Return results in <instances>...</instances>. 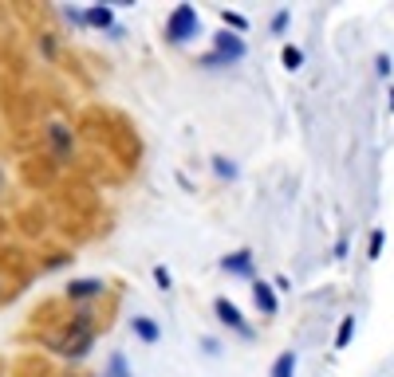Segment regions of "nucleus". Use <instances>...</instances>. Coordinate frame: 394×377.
I'll return each instance as SVG.
<instances>
[{
    "instance_id": "obj_11",
    "label": "nucleus",
    "mask_w": 394,
    "mask_h": 377,
    "mask_svg": "<svg viewBox=\"0 0 394 377\" xmlns=\"http://www.w3.org/2000/svg\"><path fill=\"white\" fill-rule=\"evenodd\" d=\"M351 334H355V315H343V319H339V334H335V350H347Z\"/></svg>"
},
{
    "instance_id": "obj_1",
    "label": "nucleus",
    "mask_w": 394,
    "mask_h": 377,
    "mask_svg": "<svg viewBox=\"0 0 394 377\" xmlns=\"http://www.w3.org/2000/svg\"><path fill=\"white\" fill-rule=\"evenodd\" d=\"M197 35H201V16H197V9L193 4H178V9L166 16V40H170L174 48H186Z\"/></svg>"
},
{
    "instance_id": "obj_13",
    "label": "nucleus",
    "mask_w": 394,
    "mask_h": 377,
    "mask_svg": "<svg viewBox=\"0 0 394 377\" xmlns=\"http://www.w3.org/2000/svg\"><path fill=\"white\" fill-rule=\"evenodd\" d=\"M280 63H284L288 71H296V67L304 63V51H300V48H292V43H284V51H280Z\"/></svg>"
},
{
    "instance_id": "obj_4",
    "label": "nucleus",
    "mask_w": 394,
    "mask_h": 377,
    "mask_svg": "<svg viewBox=\"0 0 394 377\" xmlns=\"http://www.w3.org/2000/svg\"><path fill=\"white\" fill-rule=\"evenodd\" d=\"M221 271H225V275L252 279V283H257V260H252V251H249V248H237V251H229V256L221 260Z\"/></svg>"
},
{
    "instance_id": "obj_3",
    "label": "nucleus",
    "mask_w": 394,
    "mask_h": 377,
    "mask_svg": "<svg viewBox=\"0 0 394 377\" xmlns=\"http://www.w3.org/2000/svg\"><path fill=\"white\" fill-rule=\"evenodd\" d=\"M213 315H217V322H225L229 330H237L240 338H252V327L245 322V315H240V307L233 299H213Z\"/></svg>"
},
{
    "instance_id": "obj_17",
    "label": "nucleus",
    "mask_w": 394,
    "mask_h": 377,
    "mask_svg": "<svg viewBox=\"0 0 394 377\" xmlns=\"http://www.w3.org/2000/svg\"><path fill=\"white\" fill-rule=\"evenodd\" d=\"M154 283H158V287H162V291H170V287H174V279H170V271H166V268H154Z\"/></svg>"
},
{
    "instance_id": "obj_5",
    "label": "nucleus",
    "mask_w": 394,
    "mask_h": 377,
    "mask_svg": "<svg viewBox=\"0 0 394 377\" xmlns=\"http://www.w3.org/2000/svg\"><path fill=\"white\" fill-rule=\"evenodd\" d=\"M252 302H257V310L265 315V319H272L276 310H280L276 287H272V283H265V279H257V283H252Z\"/></svg>"
},
{
    "instance_id": "obj_14",
    "label": "nucleus",
    "mask_w": 394,
    "mask_h": 377,
    "mask_svg": "<svg viewBox=\"0 0 394 377\" xmlns=\"http://www.w3.org/2000/svg\"><path fill=\"white\" fill-rule=\"evenodd\" d=\"M383 240H386V232H383V228H375V232H371V244H367L371 260H378V256H383Z\"/></svg>"
},
{
    "instance_id": "obj_7",
    "label": "nucleus",
    "mask_w": 394,
    "mask_h": 377,
    "mask_svg": "<svg viewBox=\"0 0 394 377\" xmlns=\"http://www.w3.org/2000/svg\"><path fill=\"white\" fill-rule=\"evenodd\" d=\"M130 330H134V334L142 338V342H150V346H154L158 338H162V327H158L154 319H146V315H138V319L130 322Z\"/></svg>"
},
{
    "instance_id": "obj_9",
    "label": "nucleus",
    "mask_w": 394,
    "mask_h": 377,
    "mask_svg": "<svg viewBox=\"0 0 394 377\" xmlns=\"http://www.w3.org/2000/svg\"><path fill=\"white\" fill-rule=\"evenodd\" d=\"M272 377H296V354L284 350L280 358L272 361Z\"/></svg>"
},
{
    "instance_id": "obj_8",
    "label": "nucleus",
    "mask_w": 394,
    "mask_h": 377,
    "mask_svg": "<svg viewBox=\"0 0 394 377\" xmlns=\"http://www.w3.org/2000/svg\"><path fill=\"white\" fill-rule=\"evenodd\" d=\"M87 24H91V28H115L111 4H91V9H87Z\"/></svg>"
},
{
    "instance_id": "obj_2",
    "label": "nucleus",
    "mask_w": 394,
    "mask_h": 377,
    "mask_svg": "<svg viewBox=\"0 0 394 377\" xmlns=\"http://www.w3.org/2000/svg\"><path fill=\"white\" fill-rule=\"evenodd\" d=\"M245 40H240L237 32H229V28H221V32L213 35V55L217 59H225V67H229V63H240V59H245Z\"/></svg>"
},
{
    "instance_id": "obj_16",
    "label": "nucleus",
    "mask_w": 394,
    "mask_h": 377,
    "mask_svg": "<svg viewBox=\"0 0 394 377\" xmlns=\"http://www.w3.org/2000/svg\"><path fill=\"white\" fill-rule=\"evenodd\" d=\"M375 71H378V75H390V71H394V63H390V55H383V51H378V55H375Z\"/></svg>"
},
{
    "instance_id": "obj_19",
    "label": "nucleus",
    "mask_w": 394,
    "mask_h": 377,
    "mask_svg": "<svg viewBox=\"0 0 394 377\" xmlns=\"http://www.w3.org/2000/svg\"><path fill=\"white\" fill-rule=\"evenodd\" d=\"M390 110H394V91H390Z\"/></svg>"
},
{
    "instance_id": "obj_15",
    "label": "nucleus",
    "mask_w": 394,
    "mask_h": 377,
    "mask_svg": "<svg viewBox=\"0 0 394 377\" xmlns=\"http://www.w3.org/2000/svg\"><path fill=\"white\" fill-rule=\"evenodd\" d=\"M107 373H111V377H130L127 358H122V354H115V358H111V366H107Z\"/></svg>"
},
{
    "instance_id": "obj_18",
    "label": "nucleus",
    "mask_w": 394,
    "mask_h": 377,
    "mask_svg": "<svg viewBox=\"0 0 394 377\" xmlns=\"http://www.w3.org/2000/svg\"><path fill=\"white\" fill-rule=\"evenodd\" d=\"M284 28H288V12H276V16H272V32L280 35Z\"/></svg>"
},
{
    "instance_id": "obj_10",
    "label": "nucleus",
    "mask_w": 394,
    "mask_h": 377,
    "mask_svg": "<svg viewBox=\"0 0 394 377\" xmlns=\"http://www.w3.org/2000/svg\"><path fill=\"white\" fill-rule=\"evenodd\" d=\"M209 165H213V173L221 177V181H233V177H237V161H229L225 153H213V161H209Z\"/></svg>"
},
{
    "instance_id": "obj_12",
    "label": "nucleus",
    "mask_w": 394,
    "mask_h": 377,
    "mask_svg": "<svg viewBox=\"0 0 394 377\" xmlns=\"http://www.w3.org/2000/svg\"><path fill=\"white\" fill-rule=\"evenodd\" d=\"M221 24L225 28H229V32H245V28H249V20H245V16H240V12H229V9H221Z\"/></svg>"
},
{
    "instance_id": "obj_6",
    "label": "nucleus",
    "mask_w": 394,
    "mask_h": 377,
    "mask_svg": "<svg viewBox=\"0 0 394 377\" xmlns=\"http://www.w3.org/2000/svg\"><path fill=\"white\" fill-rule=\"evenodd\" d=\"M95 295H103V279H71L68 283V299H75V302L95 299Z\"/></svg>"
}]
</instances>
